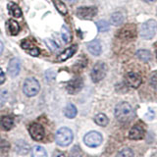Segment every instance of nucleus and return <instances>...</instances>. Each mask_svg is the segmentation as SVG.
<instances>
[{
    "instance_id": "obj_1",
    "label": "nucleus",
    "mask_w": 157,
    "mask_h": 157,
    "mask_svg": "<svg viewBox=\"0 0 157 157\" xmlns=\"http://www.w3.org/2000/svg\"><path fill=\"white\" fill-rule=\"evenodd\" d=\"M114 114L116 119L121 123H128L135 118V111L128 102H120L119 104H117Z\"/></svg>"
},
{
    "instance_id": "obj_2",
    "label": "nucleus",
    "mask_w": 157,
    "mask_h": 157,
    "mask_svg": "<svg viewBox=\"0 0 157 157\" xmlns=\"http://www.w3.org/2000/svg\"><path fill=\"white\" fill-rule=\"evenodd\" d=\"M73 139H74L73 132L69 128L63 127L56 132L55 140L56 144L60 146H68L69 144H71Z\"/></svg>"
},
{
    "instance_id": "obj_3",
    "label": "nucleus",
    "mask_w": 157,
    "mask_h": 157,
    "mask_svg": "<svg viewBox=\"0 0 157 157\" xmlns=\"http://www.w3.org/2000/svg\"><path fill=\"white\" fill-rule=\"evenodd\" d=\"M39 90H40V86H39V82H37L36 78H29L25 81L23 86V91L27 96H36L39 92Z\"/></svg>"
},
{
    "instance_id": "obj_4",
    "label": "nucleus",
    "mask_w": 157,
    "mask_h": 157,
    "mask_svg": "<svg viewBox=\"0 0 157 157\" xmlns=\"http://www.w3.org/2000/svg\"><path fill=\"white\" fill-rule=\"evenodd\" d=\"M157 24L154 20H148L141 25L140 28V36L144 39H151L155 36Z\"/></svg>"
},
{
    "instance_id": "obj_5",
    "label": "nucleus",
    "mask_w": 157,
    "mask_h": 157,
    "mask_svg": "<svg viewBox=\"0 0 157 157\" xmlns=\"http://www.w3.org/2000/svg\"><path fill=\"white\" fill-rule=\"evenodd\" d=\"M107 72V66L105 63L103 62H98L96 63L94 66H93L91 73H90V77L93 82H99L104 78L105 75Z\"/></svg>"
},
{
    "instance_id": "obj_6",
    "label": "nucleus",
    "mask_w": 157,
    "mask_h": 157,
    "mask_svg": "<svg viewBox=\"0 0 157 157\" xmlns=\"http://www.w3.org/2000/svg\"><path fill=\"white\" fill-rule=\"evenodd\" d=\"M103 137L100 132L92 131L87 132V134L83 137V142L88 147H97L102 144Z\"/></svg>"
},
{
    "instance_id": "obj_7",
    "label": "nucleus",
    "mask_w": 157,
    "mask_h": 157,
    "mask_svg": "<svg viewBox=\"0 0 157 157\" xmlns=\"http://www.w3.org/2000/svg\"><path fill=\"white\" fill-rule=\"evenodd\" d=\"M29 132L34 140H41L44 137V128L38 123H33L29 127Z\"/></svg>"
},
{
    "instance_id": "obj_8",
    "label": "nucleus",
    "mask_w": 157,
    "mask_h": 157,
    "mask_svg": "<svg viewBox=\"0 0 157 157\" xmlns=\"http://www.w3.org/2000/svg\"><path fill=\"white\" fill-rule=\"evenodd\" d=\"M77 16L82 20H90L97 14V8L95 6L80 7L77 9Z\"/></svg>"
},
{
    "instance_id": "obj_9",
    "label": "nucleus",
    "mask_w": 157,
    "mask_h": 157,
    "mask_svg": "<svg viewBox=\"0 0 157 157\" xmlns=\"http://www.w3.org/2000/svg\"><path fill=\"white\" fill-rule=\"evenodd\" d=\"M118 37L121 39H132L136 36V29L135 25H127L118 32Z\"/></svg>"
},
{
    "instance_id": "obj_10",
    "label": "nucleus",
    "mask_w": 157,
    "mask_h": 157,
    "mask_svg": "<svg viewBox=\"0 0 157 157\" xmlns=\"http://www.w3.org/2000/svg\"><path fill=\"white\" fill-rule=\"evenodd\" d=\"M141 82H142L141 77L136 73L131 72V73H128L125 76V83L130 87L137 88L141 85Z\"/></svg>"
},
{
    "instance_id": "obj_11",
    "label": "nucleus",
    "mask_w": 157,
    "mask_h": 157,
    "mask_svg": "<svg viewBox=\"0 0 157 157\" xmlns=\"http://www.w3.org/2000/svg\"><path fill=\"white\" fill-rule=\"evenodd\" d=\"M83 86V82L81 78H75L70 81L67 85V90L71 94H75L80 91Z\"/></svg>"
},
{
    "instance_id": "obj_12",
    "label": "nucleus",
    "mask_w": 157,
    "mask_h": 157,
    "mask_svg": "<svg viewBox=\"0 0 157 157\" xmlns=\"http://www.w3.org/2000/svg\"><path fill=\"white\" fill-rule=\"evenodd\" d=\"M21 70V62L18 58H12L8 64V74L12 78H15L19 75Z\"/></svg>"
},
{
    "instance_id": "obj_13",
    "label": "nucleus",
    "mask_w": 157,
    "mask_h": 157,
    "mask_svg": "<svg viewBox=\"0 0 157 157\" xmlns=\"http://www.w3.org/2000/svg\"><path fill=\"white\" fill-rule=\"evenodd\" d=\"M144 136V130L142 129V127L140 125H136L131 129L129 132V139L134 140H141Z\"/></svg>"
},
{
    "instance_id": "obj_14",
    "label": "nucleus",
    "mask_w": 157,
    "mask_h": 157,
    "mask_svg": "<svg viewBox=\"0 0 157 157\" xmlns=\"http://www.w3.org/2000/svg\"><path fill=\"white\" fill-rule=\"evenodd\" d=\"M86 47H87V50L94 56H99L102 52L101 43L99 40H96V39H94V40H92L90 42H88Z\"/></svg>"
},
{
    "instance_id": "obj_15",
    "label": "nucleus",
    "mask_w": 157,
    "mask_h": 157,
    "mask_svg": "<svg viewBox=\"0 0 157 157\" xmlns=\"http://www.w3.org/2000/svg\"><path fill=\"white\" fill-rule=\"evenodd\" d=\"M21 46L23 49H25L29 55L32 56H38L39 55V49L36 47L33 42L29 41V40H24L21 43Z\"/></svg>"
},
{
    "instance_id": "obj_16",
    "label": "nucleus",
    "mask_w": 157,
    "mask_h": 157,
    "mask_svg": "<svg viewBox=\"0 0 157 157\" xmlns=\"http://www.w3.org/2000/svg\"><path fill=\"white\" fill-rule=\"evenodd\" d=\"M77 49H78V46L76 45H72L71 47H69V48H67V49H65L64 51H62L59 55L57 56V60L58 61H60V62H62V61H66L67 59H69V58H71L74 54H75V52L77 51Z\"/></svg>"
},
{
    "instance_id": "obj_17",
    "label": "nucleus",
    "mask_w": 157,
    "mask_h": 157,
    "mask_svg": "<svg viewBox=\"0 0 157 157\" xmlns=\"http://www.w3.org/2000/svg\"><path fill=\"white\" fill-rule=\"evenodd\" d=\"M0 127L4 131H10L14 127V119L10 116H3L0 118Z\"/></svg>"
},
{
    "instance_id": "obj_18",
    "label": "nucleus",
    "mask_w": 157,
    "mask_h": 157,
    "mask_svg": "<svg viewBox=\"0 0 157 157\" xmlns=\"http://www.w3.org/2000/svg\"><path fill=\"white\" fill-rule=\"evenodd\" d=\"M15 149H16V152L21 155H26L29 152V145L27 144L26 141L24 140H18L15 144Z\"/></svg>"
},
{
    "instance_id": "obj_19",
    "label": "nucleus",
    "mask_w": 157,
    "mask_h": 157,
    "mask_svg": "<svg viewBox=\"0 0 157 157\" xmlns=\"http://www.w3.org/2000/svg\"><path fill=\"white\" fill-rule=\"evenodd\" d=\"M126 16L124 13L122 12H115L112 14V16L110 18V23L113 26H120L123 24V22L125 21Z\"/></svg>"
},
{
    "instance_id": "obj_20",
    "label": "nucleus",
    "mask_w": 157,
    "mask_h": 157,
    "mask_svg": "<svg viewBox=\"0 0 157 157\" xmlns=\"http://www.w3.org/2000/svg\"><path fill=\"white\" fill-rule=\"evenodd\" d=\"M8 11L9 14L13 16L14 18H21L22 17V10L20 9V7L17 4H15L14 2L8 3Z\"/></svg>"
},
{
    "instance_id": "obj_21",
    "label": "nucleus",
    "mask_w": 157,
    "mask_h": 157,
    "mask_svg": "<svg viewBox=\"0 0 157 157\" xmlns=\"http://www.w3.org/2000/svg\"><path fill=\"white\" fill-rule=\"evenodd\" d=\"M64 113H65V116L69 119H73V118H75L77 116V113H78V110L76 106L72 104V103H69V104L66 106L65 110H64Z\"/></svg>"
},
{
    "instance_id": "obj_22",
    "label": "nucleus",
    "mask_w": 157,
    "mask_h": 157,
    "mask_svg": "<svg viewBox=\"0 0 157 157\" xmlns=\"http://www.w3.org/2000/svg\"><path fill=\"white\" fill-rule=\"evenodd\" d=\"M32 156L33 157H47V152L44 149V147L40 145H36L32 149Z\"/></svg>"
},
{
    "instance_id": "obj_23",
    "label": "nucleus",
    "mask_w": 157,
    "mask_h": 157,
    "mask_svg": "<svg viewBox=\"0 0 157 157\" xmlns=\"http://www.w3.org/2000/svg\"><path fill=\"white\" fill-rule=\"evenodd\" d=\"M8 29H9V33L11 36H17L20 32V26L19 24L14 21V20H9L8 21Z\"/></svg>"
},
{
    "instance_id": "obj_24",
    "label": "nucleus",
    "mask_w": 157,
    "mask_h": 157,
    "mask_svg": "<svg viewBox=\"0 0 157 157\" xmlns=\"http://www.w3.org/2000/svg\"><path fill=\"white\" fill-rule=\"evenodd\" d=\"M136 57L141 61L147 62L151 59V53L146 49H140L136 51Z\"/></svg>"
},
{
    "instance_id": "obj_25",
    "label": "nucleus",
    "mask_w": 157,
    "mask_h": 157,
    "mask_svg": "<svg viewBox=\"0 0 157 157\" xmlns=\"http://www.w3.org/2000/svg\"><path fill=\"white\" fill-rule=\"evenodd\" d=\"M94 122L98 126L105 127V126H107L108 123H109V120H108V118H107V116L105 114H103V113H99V114H97L94 117Z\"/></svg>"
},
{
    "instance_id": "obj_26",
    "label": "nucleus",
    "mask_w": 157,
    "mask_h": 157,
    "mask_svg": "<svg viewBox=\"0 0 157 157\" xmlns=\"http://www.w3.org/2000/svg\"><path fill=\"white\" fill-rule=\"evenodd\" d=\"M53 1V4L55 8L57 9V11L62 14V15H66L68 13V9L66 7V5L64 2H62L61 0H52Z\"/></svg>"
},
{
    "instance_id": "obj_27",
    "label": "nucleus",
    "mask_w": 157,
    "mask_h": 157,
    "mask_svg": "<svg viewBox=\"0 0 157 157\" xmlns=\"http://www.w3.org/2000/svg\"><path fill=\"white\" fill-rule=\"evenodd\" d=\"M61 36H62V39L64 42L68 43L71 41V39H72L71 32H70V29H69V28L65 26V25H64L61 29Z\"/></svg>"
},
{
    "instance_id": "obj_28",
    "label": "nucleus",
    "mask_w": 157,
    "mask_h": 157,
    "mask_svg": "<svg viewBox=\"0 0 157 157\" xmlns=\"http://www.w3.org/2000/svg\"><path fill=\"white\" fill-rule=\"evenodd\" d=\"M96 27L98 32L103 33V32H107L110 29V25L108 22L104 21V20H100V21L96 22Z\"/></svg>"
},
{
    "instance_id": "obj_29",
    "label": "nucleus",
    "mask_w": 157,
    "mask_h": 157,
    "mask_svg": "<svg viewBox=\"0 0 157 157\" xmlns=\"http://www.w3.org/2000/svg\"><path fill=\"white\" fill-rule=\"evenodd\" d=\"M134 151L131 148H123L117 153L116 157H134Z\"/></svg>"
},
{
    "instance_id": "obj_30",
    "label": "nucleus",
    "mask_w": 157,
    "mask_h": 157,
    "mask_svg": "<svg viewBox=\"0 0 157 157\" xmlns=\"http://www.w3.org/2000/svg\"><path fill=\"white\" fill-rule=\"evenodd\" d=\"M9 93L6 90H0V106L4 105V103L7 101Z\"/></svg>"
},
{
    "instance_id": "obj_31",
    "label": "nucleus",
    "mask_w": 157,
    "mask_h": 157,
    "mask_svg": "<svg viewBox=\"0 0 157 157\" xmlns=\"http://www.w3.org/2000/svg\"><path fill=\"white\" fill-rule=\"evenodd\" d=\"M150 86H152L153 90L157 91V71L153 72L151 74L150 77Z\"/></svg>"
},
{
    "instance_id": "obj_32",
    "label": "nucleus",
    "mask_w": 157,
    "mask_h": 157,
    "mask_svg": "<svg viewBox=\"0 0 157 157\" xmlns=\"http://www.w3.org/2000/svg\"><path fill=\"white\" fill-rule=\"evenodd\" d=\"M10 149V144L4 139H0V150L1 151H7Z\"/></svg>"
},
{
    "instance_id": "obj_33",
    "label": "nucleus",
    "mask_w": 157,
    "mask_h": 157,
    "mask_svg": "<svg viewBox=\"0 0 157 157\" xmlns=\"http://www.w3.org/2000/svg\"><path fill=\"white\" fill-rule=\"evenodd\" d=\"M45 42L47 43V46L51 49V50H56V49L59 48V45L55 42L53 41L52 39H45Z\"/></svg>"
},
{
    "instance_id": "obj_34",
    "label": "nucleus",
    "mask_w": 157,
    "mask_h": 157,
    "mask_svg": "<svg viewBox=\"0 0 157 157\" xmlns=\"http://www.w3.org/2000/svg\"><path fill=\"white\" fill-rule=\"evenodd\" d=\"M5 74H4V72L2 71V69L0 68V85H2V83L5 82Z\"/></svg>"
},
{
    "instance_id": "obj_35",
    "label": "nucleus",
    "mask_w": 157,
    "mask_h": 157,
    "mask_svg": "<svg viewBox=\"0 0 157 157\" xmlns=\"http://www.w3.org/2000/svg\"><path fill=\"white\" fill-rule=\"evenodd\" d=\"M53 157H66V155L61 151H55L53 154Z\"/></svg>"
},
{
    "instance_id": "obj_36",
    "label": "nucleus",
    "mask_w": 157,
    "mask_h": 157,
    "mask_svg": "<svg viewBox=\"0 0 157 157\" xmlns=\"http://www.w3.org/2000/svg\"><path fill=\"white\" fill-rule=\"evenodd\" d=\"M3 49H4V45H3V42L0 40V56H1V54L3 52Z\"/></svg>"
},
{
    "instance_id": "obj_37",
    "label": "nucleus",
    "mask_w": 157,
    "mask_h": 157,
    "mask_svg": "<svg viewBox=\"0 0 157 157\" xmlns=\"http://www.w3.org/2000/svg\"><path fill=\"white\" fill-rule=\"evenodd\" d=\"M71 157H82V155L78 152H74V153L71 154Z\"/></svg>"
},
{
    "instance_id": "obj_38",
    "label": "nucleus",
    "mask_w": 157,
    "mask_h": 157,
    "mask_svg": "<svg viewBox=\"0 0 157 157\" xmlns=\"http://www.w3.org/2000/svg\"><path fill=\"white\" fill-rule=\"evenodd\" d=\"M144 2H146V3H154V2H156L157 0H144Z\"/></svg>"
},
{
    "instance_id": "obj_39",
    "label": "nucleus",
    "mask_w": 157,
    "mask_h": 157,
    "mask_svg": "<svg viewBox=\"0 0 157 157\" xmlns=\"http://www.w3.org/2000/svg\"><path fill=\"white\" fill-rule=\"evenodd\" d=\"M66 1L69 3H76L77 1H78V0H66Z\"/></svg>"
},
{
    "instance_id": "obj_40",
    "label": "nucleus",
    "mask_w": 157,
    "mask_h": 157,
    "mask_svg": "<svg viewBox=\"0 0 157 157\" xmlns=\"http://www.w3.org/2000/svg\"><path fill=\"white\" fill-rule=\"evenodd\" d=\"M156 58H157V51H156Z\"/></svg>"
}]
</instances>
